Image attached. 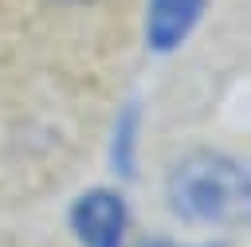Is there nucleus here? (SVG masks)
I'll use <instances>...</instances> for the list:
<instances>
[{
	"mask_svg": "<svg viewBox=\"0 0 251 247\" xmlns=\"http://www.w3.org/2000/svg\"><path fill=\"white\" fill-rule=\"evenodd\" d=\"M55 4H82V0H55Z\"/></svg>",
	"mask_w": 251,
	"mask_h": 247,
	"instance_id": "423d86ee",
	"label": "nucleus"
},
{
	"mask_svg": "<svg viewBox=\"0 0 251 247\" xmlns=\"http://www.w3.org/2000/svg\"><path fill=\"white\" fill-rule=\"evenodd\" d=\"M208 0H149V47L173 51L200 24Z\"/></svg>",
	"mask_w": 251,
	"mask_h": 247,
	"instance_id": "7ed1b4c3",
	"label": "nucleus"
},
{
	"mask_svg": "<svg viewBox=\"0 0 251 247\" xmlns=\"http://www.w3.org/2000/svg\"><path fill=\"white\" fill-rule=\"evenodd\" d=\"M141 247H169V243H153V239H149V243H141Z\"/></svg>",
	"mask_w": 251,
	"mask_h": 247,
	"instance_id": "39448f33",
	"label": "nucleus"
},
{
	"mask_svg": "<svg viewBox=\"0 0 251 247\" xmlns=\"http://www.w3.org/2000/svg\"><path fill=\"white\" fill-rule=\"evenodd\" d=\"M169 208L188 223H243L251 176L231 153H188L169 173Z\"/></svg>",
	"mask_w": 251,
	"mask_h": 247,
	"instance_id": "f257e3e1",
	"label": "nucleus"
},
{
	"mask_svg": "<svg viewBox=\"0 0 251 247\" xmlns=\"http://www.w3.org/2000/svg\"><path fill=\"white\" fill-rule=\"evenodd\" d=\"M212 247H220V243H212Z\"/></svg>",
	"mask_w": 251,
	"mask_h": 247,
	"instance_id": "0eeeda50",
	"label": "nucleus"
},
{
	"mask_svg": "<svg viewBox=\"0 0 251 247\" xmlns=\"http://www.w3.org/2000/svg\"><path fill=\"white\" fill-rule=\"evenodd\" d=\"M133 153H137V110H126L114 133V165L122 176L133 173Z\"/></svg>",
	"mask_w": 251,
	"mask_h": 247,
	"instance_id": "20e7f679",
	"label": "nucleus"
},
{
	"mask_svg": "<svg viewBox=\"0 0 251 247\" xmlns=\"http://www.w3.org/2000/svg\"><path fill=\"white\" fill-rule=\"evenodd\" d=\"M126 223H129L126 200L110 188H94V192L78 196L71 208V227L82 247H122Z\"/></svg>",
	"mask_w": 251,
	"mask_h": 247,
	"instance_id": "f03ea898",
	"label": "nucleus"
}]
</instances>
